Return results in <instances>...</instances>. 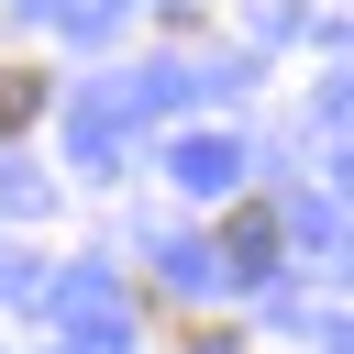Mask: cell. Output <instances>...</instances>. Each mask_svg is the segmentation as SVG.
Listing matches in <instances>:
<instances>
[{
	"instance_id": "6da1fadb",
	"label": "cell",
	"mask_w": 354,
	"mask_h": 354,
	"mask_svg": "<svg viewBox=\"0 0 354 354\" xmlns=\"http://www.w3.org/2000/svg\"><path fill=\"white\" fill-rule=\"evenodd\" d=\"M221 243H232L243 266H266V254H277V210H266V199H232V221H221Z\"/></svg>"
},
{
	"instance_id": "7a4b0ae2",
	"label": "cell",
	"mask_w": 354,
	"mask_h": 354,
	"mask_svg": "<svg viewBox=\"0 0 354 354\" xmlns=\"http://www.w3.org/2000/svg\"><path fill=\"white\" fill-rule=\"evenodd\" d=\"M44 111V66H0V133H22Z\"/></svg>"
}]
</instances>
